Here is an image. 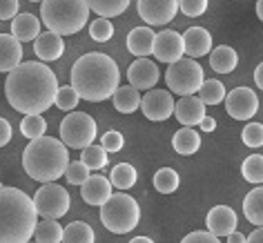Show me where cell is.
I'll return each instance as SVG.
<instances>
[{
  "instance_id": "10",
  "label": "cell",
  "mask_w": 263,
  "mask_h": 243,
  "mask_svg": "<svg viewBox=\"0 0 263 243\" xmlns=\"http://www.w3.org/2000/svg\"><path fill=\"white\" fill-rule=\"evenodd\" d=\"M259 109V98L250 87H236L226 96V111L234 121H248Z\"/></svg>"
},
{
  "instance_id": "32",
  "label": "cell",
  "mask_w": 263,
  "mask_h": 243,
  "mask_svg": "<svg viewBox=\"0 0 263 243\" xmlns=\"http://www.w3.org/2000/svg\"><path fill=\"white\" fill-rule=\"evenodd\" d=\"M179 174L172 167H161L159 172L154 174V188L159 190L161 194H172L179 190Z\"/></svg>"
},
{
  "instance_id": "28",
  "label": "cell",
  "mask_w": 263,
  "mask_h": 243,
  "mask_svg": "<svg viewBox=\"0 0 263 243\" xmlns=\"http://www.w3.org/2000/svg\"><path fill=\"white\" fill-rule=\"evenodd\" d=\"M89 9L98 14V18H114L121 16L129 7V0H87Z\"/></svg>"
},
{
  "instance_id": "23",
  "label": "cell",
  "mask_w": 263,
  "mask_h": 243,
  "mask_svg": "<svg viewBox=\"0 0 263 243\" xmlns=\"http://www.w3.org/2000/svg\"><path fill=\"white\" fill-rule=\"evenodd\" d=\"M111 101H114L116 111H121V114H132V111H136L141 107L143 96L139 94V89L136 87H132V85H123V87H118L114 91Z\"/></svg>"
},
{
  "instance_id": "5",
  "label": "cell",
  "mask_w": 263,
  "mask_h": 243,
  "mask_svg": "<svg viewBox=\"0 0 263 243\" xmlns=\"http://www.w3.org/2000/svg\"><path fill=\"white\" fill-rule=\"evenodd\" d=\"M87 0H43L41 21L58 36H74L89 21Z\"/></svg>"
},
{
  "instance_id": "8",
  "label": "cell",
  "mask_w": 263,
  "mask_h": 243,
  "mask_svg": "<svg viewBox=\"0 0 263 243\" xmlns=\"http://www.w3.org/2000/svg\"><path fill=\"white\" fill-rule=\"evenodd\" d=\"M96 121L85 111H71L61 123V141L71 149H85L94 145Z\"/></svg>"
},
{
  "instance_id": "3",
  "label": "cell",
  "mask_w": 263,
  "mask_h": 243,
  "mask_svg": "<svg viewBox=\"0 0 263 243\" xmlns=\"http://www.w3.org/2000/svg\"><path fill=\"white\" fill-rule=\"evenodd\" d=\"M36 219L34 201L23 190L0 185V243H29Z\"/></svg>"
},
{
  "instance_id": "14",
  "label": "cell",
  "mask_w": 263,
  "mask_h": 243,
  "mask_svg": "<svg viewBox=\"0 0 263 243\" xmlns=\"http://www.w3.org/2000/svg\"><path fill=\"white\" fill-rule=\"evenodd\" d=\"M159 76H161V71H159V65H156L154 61H149V58H136L134 63L129 65V69H127V81L132 87H136V89H152L156 83H159Z\"/></svg>"
},
{
  "instance_id": "44",
  "label": "cell",
  "mask_w": 263,
  "mask_h": 243,
  "mask_svg": "<svg viewBox=\"0 0 263 243\" xmlns=\"http://www.w3.org/2000/svg\"><path fill=\"white\" fill-rule=\"evenodd\" d=\"M11 141V125L7 118L0 116V147H5Z\"/></svg>"
},
{
  "instance_id": "15",
  "label": "cell",
  "mask_w": 263,
  "mask_h": 243,
  "mask_svg": "<svg viewBox=\"0 0 263 243\" xmlns=\"http://www.w3.org/2000/svg\"><path fill=\"white\" fill-rule=\"evenodd\" d=\"M208 232L214 236H230L236 232V214L230 205H214L205 216Z\"/></svg>"
},
{
  "instance_id": "27",
  "label": "cell",
  "mask_w": 263,
  "mask_h": 243,
  "mask_svg": "<svg viewBox=\"0 0 263 243\" xmlns=\"http://www.w3.org/2000/svg\"><path fill=\"white\" fill-rule=\"evenodd\" d=\"M63 234H65V228L61 223L54 219H45L36 226L34 239L36 243H63Z\"/></svg>"
},
{
  "instance_id": "4",
  "label": "cell",
  "mask_w": 263,
  "mask_h": 243,
  "mask_svg": "<svg viewBox=\"0 0 263 243\" xmlns=\"http://www.w3.org/2000/svg\"><path fill=\"white\" fill-rule=\"evenodd\" d=\"M69 154L67 145L54 136H41L29 141L23 152V167L34 181L54 183L67 172Z\"/></svg>"
},
{
  "instance_id": "2",
  "label": "cell",
  "mask_w": 263,
  "mask_h": 243,
  "mask_svg": "<svg viewBox=\"0 0 263 243\" xmlns=\"http://www.w3.org/2000/svg\"><path fill=\"white\" fill-rule=\"evenodd\" d=\"M121 81L118 65L107 54L89 51L81 56L71 67V87L89 103H101L114 96Z\"/></svg>"
},
{
  "instance_id": "48",
  "label": "cell",
  "mask_w": 263,
  "mask_h": 243,
  "mask_svg": "<svg viewBox=\"0 0 263 243\" xmlns=\"http://www.w3.org/2000/svg\"><path fill=\"white\" fill-rule=\"evenodd\" d=\"M228 243H246V234L241 232H232L228 236Z\"/></svg>"
},
{
  "instance_id": "45",
  "label": "cell",
  "mask_w": 263,
  "mask_h": 243,
  "mask_svg": "<svg viewBox=\"0 0 263 243\" xmlns=\"http://www.w3.org/2000/svg\"><path fill=\"white\" fill-rule=\"evenodd\" d=\"M246 243H263V228H256L254 232L246 239Z\"/></svg>"
},
{
  "instance_id": "26",
  "label": "cell",
  "mask_w": 263,
  "mask_h": 243,
  "mask_svg": "<svg viewBox=\"0 0 263 243\" xmlns=\"http://www.w3.org/2000/svg\"><path fill=\"white\" fill-rule=\"evenodd\" d=\"M172 145L181 156H192V154H196V149L201 147V136L194 127H181L179 132L174 134Z\"/></svg>"
},
{
  "instance_id": "19",
  "label": "cell",
  "mask_w": 263,
  "mask_h": 243,
  "mask_svg": "<svg viewBox=\"0 0 263 243\" xmlns=\"http://www.w3.org/2000/svg\"><path fill=\"white\" fill-rule=\"evenodd\" d=\"M23 61L21 41L11 34H0V71H14Z\"/></svg>"
},
{
  "instance_id": "17",
  "label": "cell",
  "mask_w": 263,
  "mask_h": 243,
  "mask_svg": "<svg viewBox=\"0 0 263 243\" xmlns=\"http://www.w3.org/2000/svg\"><path fill=\"white\" fill-rule=\"evenodd\" d=\"M81 196H83L85 203H89V205L103 208L111 196V181L105 179L103 174H91L81 185Z\"/></svg>"
},
{
  "instance_id": "12",
  "label": "cell",
  "mask_w": 263,
  "mask_h": 243,
  "mask_svg": "<svg viewBox=\"0 0 263 243\" xmlns=\"http://www.w3.org/2000/svg\"><path fill=\"white\" fill-rule=\"evenodd\" d=\"M174 98L165 89H149L141 101V109L149 121H167L174 114Z\"/></svg>"
},
{
  "instance_id": "7",
  "label": "cell",
  "mask_w": 263,
  "mask_h": 243,
  "mask_svg": "<svg viewBox=\"0 0 263 243\" xmlns=\"http://www.w3.org/2000/svg\"><path fill=\"white\" fill-rule=\"evenodd\" d=\"M203 81H205V74H203V67L194 58H181L174 65H170L165 71V83L170 91L183 96H194L196 91L201 89Z\"/></svg>"
},
{
  "instance_id": "36",
  "label": "cell",
  "mask_w": 263,
  "mask_h": 243,
  "mask_svg": "<svg viewBox=\"0 0 263 243\" xmlns=\"http://www.w3.org/2000/svg\"><path fill=\"white\" fill-rule=\"evenodd\" d=\"M78 101H81L78 91L71 87V85H65V87H58L54 105H56L58 109H63V111H71V109H74L76 105H78Z\"/></svg>"
},
{
  "instance_id": "1",
  "label": "cell",
  "mask_w": 263,
  "mask_h": 243,
  "mask_svg": "<svg viewBox=\"0 0 263 243\" xmlns=\"http://www.w3.org/2000/svg\"><path fill=\"white\" fill-rule=\"evenodd\" d=\"M58 81L47 65L29 61L21 63L5 81V96L16 111L25 116H41L56 101Z\"/></svg>"
},
{
  "instance_id": "18",
  "label": "cell",
  "mask_w": 263,
  "mask_h": 243,
  "mask_svg": "<svg viewBox=\"0 0 263 243\" xmlns=\"http://www.w3.org/2000/svg\"><path fill=\"white\" fill-rule=\"evenodd\" d=\"M183 47H185L187 58H201L210 54V47H212V36H210L208 29L203 27H190L183 34Z\"/></svg>"
},
{
  "instance_id": "33",
  "label": "cell",
  "mask_w": 263,
  "mask_h": 243,
  "mask_svg": "<svg viewBox=\"0 0 263 243\" xmlns=\"http://www.w3.org/2000/svg\"><path fill=\"white\" fill-rule=\"evenodd\" d=\"M241 174H243V179L254 183V185L263 183V156L261 154L248 156V159L243 161V165H241Z\"/></svg>"
},
{
  "instance_id": "13",
  "label": "cell",
  "mask_w": 263,
  "mask_h": 243,
  "mask_svg": "<svg viewBox=\"0 0 263 243\" xmlns=\"http://www.w3.org/2000/svg\"><path fill=\"white\" fill-rule=\"evenodd\" d=\"M183 54H185V47H183V36L179 31L172 29H163L156 34L154 38V56L156 61L174 65L176 61H181Z\"/></svg>"
},
{
  "instance_id": "34",
  "label": "cell",
  "mask_w": 263,
  "mask_h": 243,
  "mask_svg": "<svg viewBox=\"0 0 263 243\" xmlns=\"http://www.w3.org/2000/svg\"><path fill=\"white\" fill-rule=\"evenodd\" d=\"M21 132L23 136H27L29 141L34 139H41L47 132V121L43 116H25L21 121Z\"/></svg>"
},
{
  "instance_id": "11",
  "label": "cell",
  "mask_w": 263,
  "mask_h": 243,
  "mask_svg": "<svg viewBox=\"0 0 263 243\" xmlns=\"http://www.w3.org/2000/svg\"><path fill=\"white\" fill-rule=\"evenodd\" d=\"M136 11L147 25H167L179 11V0H139Z\"/></svg>"
},
{
  "instance_id": "52",
  "label": "cell",
  "mask_w": 263,
  "mask_h": 243,
  "mask_svg": "<svg viewBox=\"0 0 263 243\" xmlns=\"http://www.w3.org/2000/svg\"><path fill=\"white\" fill-rule=\"evenodd\" d=\"M29 243H31V241H29ZM34 243H36V241H34Z\"/></svg>"
},
{
  "instance_id": "35",
  "label": "cell",
  "mask_w": 263,
  "mask_h": 243,
  "mask_svg": "<svg viewBox=\"0 0 263 243\" xmlns=\"http://www.w3.org/2000/svg\"><path fill=\"white\" fill-rule=\"evenodd\" d=\"M81 161L89 170H103L105 165H107V152L103 149V145H89V147L83 149Z\"/></svg>"
},
{
  "instance_id": "22",
  "label": "cell",
  "mask_w": 263,
  "mask_h": 243,
  "mask_svg": "<svg viewBox=\"0 0 263 243\" xmlns=\"http://www.w3.org/2000/svg\"><path fill=\"white\" fill-rule=\"evenodd\" d=\"M11 36L21 43H31L41 36V21L31 14H18L11 23Z\"/></svg>"
},
{
  "instance_id": "9",
  "label": "cell",
  "mask_w": 263,
  "mask_h": 243,
  "mask_svg": "<svg viewBox=\"0 0 263 243\" xmlns=\"http://www.w3.org/2000/svg\"><path fill=\"white\" fill-rule=\"evenodd\" d=\"M34 205L36 212L43 219H61L67 214V210L71 205L69 192L58 183H45V185L34 194Z\"/></svg>"
},
{
  "instance_id": "20",
  "label": "cell",
  "mask_w": 263,
  "mask_h": 243,
  "mask_svg": "<svg viewBox=\"0 0 263 243\" xmlns=\"http://www.w3.org/2000/svg\"><path fill=\"white\" fill-rule=\"evenodd\" d=\"M34 51L36 56L45 63H51V61H58L65 51V45H63V36L54 34V31H45L36 38V45H34Z\"/></svg>"
},
{
  "instance_id": "43",
  "label": "cell",
  "mask_w": 263,
  "mask_h": 243,
  "mask_svg": "<svg viewBox=\"0 0 263 243\" xmlns=\"http://www.w3.org/2000/svg\"><path fill=\"white\" fill-rule=\"evenodd\" d=\"M18 16V0H0V21H14Z\"/></svg>"
},
{
  "instance_id": "6",
  "label": "cell",
  "mask_w": 263,
  "mask_h": 243,
  "mask_svg": "<svg viewBox=\"0 0 263 243\" xmlns=\"http://www.w3.org/2000/svg\"><path fill=\"white\" fill-rule=\"evenodd\" d=\"M101 221L103 226L114 234H127L132 232L141 221V208L134 196L129 194H111L109 201L101 208Z\"/></svg>"
},
{
  "instance_id": "47",
  "label": "cell",
  "mask_w": 263,
  "mask_h": 243,
  "mask_svg": "<svg viewBox=\"0 0 263 243\" xmlns=\"http://www.w3.org/2000/svg\"><path fill=\"white\" fill-rule=\"evenodd\" d=\"M201 127H203V132H212V129L216 127L214 118L212 116H205V118H203V123H201Z\"/></svg>"
},
{
  "instance_id": "25",
  "label": "cell",
  "mask_w": 263,
  "mask_h": 243,
  "mask_svg": "<svg viewBox=\"0 0 263 243\" xmlns=\"http://www.w3.org/2000/svg\"><path fill=\"white\" fill-rule=\"evenodd\" d=\"M243 214L252 226L263 228V188L250 190L243 199Z\"/></svg>"
},
{
  "instance_id": "38",
  "label": "cell",
  "mask_w": 263,
  "mask_h": 243,
  "mask_svg": "<svg viewBox=\"0 0 263 243\" xmlns=\"http://www.w3.org/2000/svg\"><path fill=\"white\" fill-rule=\"evenodd\" d=\"M241 139L248 147H252V149L261 147L263 145V125L261 123H248L241 132Z\"/></svg>"
},
{
  "instance_id": "24",
  "label": "cell",
  "mask_w": 263,
  "mask_h": 243,
  "mask_svg": "<svg viewBox=\"0 0 263 243\" xmlns=\"http://www.w3.org/2000/svg\"><path fill=\"white\" fill-rule=\"evenodd\" d=\"M236 65H239V56L228 45H221V47L212 49V54H210V67L219 71V74H230V71H234Z\"/></svg>"
},
{
  "instance_id": "31",
  "label": "cell",
  "mask_w": 263,
  "mask_h": 243,
  "mask_svg": "<svg viewBox=\"0 0 263 243\" xmlns=\"http://www.w3.org/2000/svg\"><path fill=\"white\" fill-rule=\"evenodd\" d=\"M199 98L205 105H219L226 101V87H223V83L216 81V78L203 81L201 89H199Z\"/></svg>"
},
{
  "instance_id": "39",
  "label": "cell",
  "mask_w": 263,
  "mask_h": 243,
  "mask_svg": "<svg viewBox=\"0 0 263 243\" xmlns=\"http://www.w3.org/2000/svg\"><path fill=\"white\" fill-rule=\"evenodd\" d=\"M65 176H67V183H71V185H83L85 181L89 179V167L85 165L83 161H76V163H69L67 165V172H65Z\"/></svg>"
},
{
  "instance_id": "30",
  "label": "cell",
  "mask_w": 263,
  "mask_h": 243,
  "mask_svg": "<svg viewBox=\"0 0 263 243\" xmlns=\"http://www.w3.org/2000/svg\"><path fill=\"white\" fill-rule=\"evenodd\" d=\"M63 243H94V230L85 221H74L65 228Z\"/></svg>"
},
{
  "instance_id": "41",
  "label": "cell",
  "mask_w": 263,
  "mask_h": 243,
  "mask_svg": "<svg viewBox=\"0 0 263 243\" xmlns=\"http://www.w3.org/2000/svg\"><path fill=\"white\" fill-rule=\"evenodd\" d=\"M179 7H181L183 14L196 18L208 9V0H179Z\"/></svg>"
},
{
  "instance_id": "42",
  "label": "cell",
  "mask_w": 263,
  "mask_h": 243,
  "mask_svg": "<svg viewBox=\"0 0 263 243\" xmlns=\"http://www.w3.org/2000/svg\"><path fill=\"white\" fill-rule=\"evenodd\" d=\"M181 243H221L219 236L210 234L208 230H196V232H190L187 236H183Z\"/></svg>"
},
{
  "instance_id": "16",
  "label": "cell",
  "mask_w": 263,
  "mask_h": 243,
  "mask_svg": "<svg viewBox=\"0 0 263 243\" xmlns=\"http://www.w3.org/2000/svg\"><path fill=\"white\" fill-rule=\"evenodd\" d=\"M174 116L183 127L201 125L203 118H205V103L199 96H183L181 101H176Z\"/></svg>"
},
{
  "instance_id": "51",
  "label": "cell",
  "mask_w": 263,
  "mask_h": 243,
  "mask_svg": "<svg viewBox=\"0 0 263 243\" xmlns=\"http://www.w3.org/2000/svg\"><path fill=\"white\" fill-rule=\"evenodd\" d=\"M29 3H43V0H29Z\"/></svg>"
},
{
  "instance_id": "40",
  "label": "cell",
  "mask_w": 263,
  "mask_h": 243,
  "mask_svg": "<svg viewBox=\"0 0 263 243\" xmlns=\"http://www.w3.org/2000/svg\"><path fill=\"white\" fill-rule=\"evenodd\" d=\"M101 145H103L105 152H121V147L125 145V139H123L121 132H114V129H109V132L103 134Z\"/></svg>"
},
{
  "instance_id": "21",
  "label": "cell",
  "mask_w": 263,
  "mask_h": 243,
  "mask_svg": "<svg viewBox=\"0 0 263 243\" xmlns=\"http://www.w3.org/2000/svg\"><path fill=\"white\" fill-rule=\"evenodd\" d=\"M154 38L156 34L149 27H134L127 34V49L136 58H147L154 54Z\"/></svg>"
},
{
  "instance_id": "49",
  "label": "cell",
  "mask_w": 263,
  "mask_h": 243,
  "mask_svg": "<svg viewBox=\"0 0 263 243\" xmlns=\"http://www.w3.org/2000/svg\"><path fill=\"white\" fill-rule=\"evenodd\" d=\"M129 243H154L149 236H136V239H132Z\"/></svg>"
},
{
  "instance_id": "37",
  "label": "cell",
  "mask_w": 263,
  "mask_h": 243,
  "mask_svg": "<svg viewBox=\"0 0 263 243\" xmlns=\"http://www.w3.org/2000/svg\"><path fill=\"white\" fill-rule=\"evenodd\" d=\"M89 36L98 43H107L109 38L114 36V25L109 23V18H96V21L89 25Z\"/></svg>"
},
{
  "instance_id": "50",
  "label": "cell",
  "mask_w": 263,
  "mask_h": 243,
  "mask_svg": "<svg viewBox=\"0 0 263 243\" xmlns=\"http://www.w3.org/2000/svg\"><path fill=\"white\" fill-rule=\"evenodd\" d=\"M256 16L259 21H263V0H256Z\"/></svg>"
},
{
  "instance_id": "46",
  "label": "cell",
  "mask_w": 263,
  "mask_h": 243,
  "mask_svg": "<svg viewBox=\"0 0 263 243\" xmlns=\"http://www.w3.org/2000/svg\"><path fill=\"white\" fill-rule=\"evenodd\" d=\"M254 83L259 89H263V63L256 65V69H254Z\"/></svg>"
},
{
  "instance_id": "29",
  "label": "cell",
  "mask_w": 263,
  "mask_h": 243,
  "mask_svg": "<svg viewBox=\"0 0 263 243\" xmlns=\"http://www.w3.org/2000/svg\"><path fill=\"white\" fill-rule=\"evenodd\" d=\"M136 179H139V172L134 170V165H129V163H118V165H114V170H111V185L118 188V190H129L134 188Z\"/></svg>"
}]
</instances>
